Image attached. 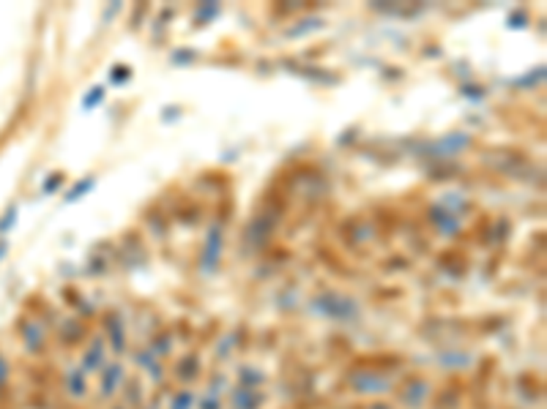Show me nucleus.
<instances>
[{
  "label": "nucleus",
  "mask_w": 547,
  "mask_h": 409,
  "mask_svg": "<svg viewBox=\"0 0 547 409\" xmlns=\"http://www.w3.org/2000/svg\"><path fill=\"white\" fill-rule=\"evenodd\" d=\"M14 219H17V211L12 208V211H9V214L4 216V222H0V232H6L9 227H14Z\"/></svg>",
  "instance_id": "1"
},
{
  "label": "nucleus",
  "mask_w": 547,
  "mask_h": 409,
  "mask_svg": "<svg viewBox=\"0 0 547 409\" xmlns=\"http://www.w3.org/2000/svg\"><path fill=\"white\" fill-rule=\"evenodd\" d=\"M6 377H9V368H6V360L0 358V390H4V385H6Z\"/></svg>",
  "instance_id": "2"
},
{
  "label": "nucleus",
  "mask_w": 547,
  "mask_h": 409,
  "mask_svg": "<svg viewBox=\"0 0 547 409\" xmlns=\"http://www.w3.org/2000/svg\"><path fill=\"white\" fill-rule=\"evenodd\" d=\"M6 249H9V246H6V243H4V241H0V259H4V254H6Z\"/></svg>",
  "instance_id": "3"
}]
</instances>
